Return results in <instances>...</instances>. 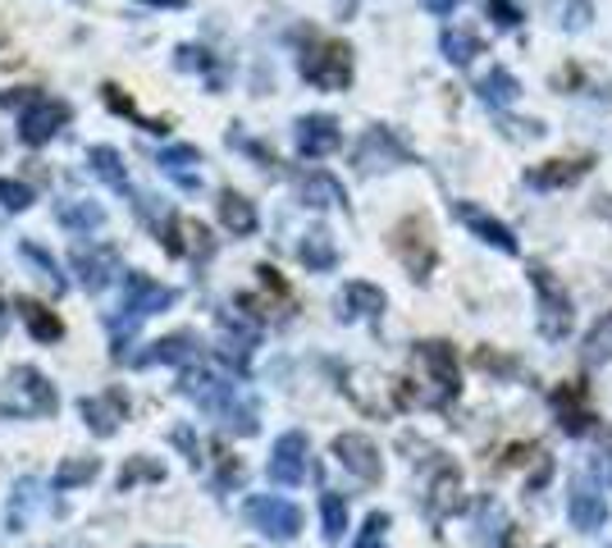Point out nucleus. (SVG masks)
<instances>
[{
    "label": "nucleus",
    "mask_w": 612,
    "mask_h": 548,
    "mask_svg": "<svg viewBox=\"0 0 612 548\" xmlns=\"http://www.w3.org/2000/svg\"><path fill=\"white\" fill-rule=\"evenodd\" d=\"M417 366H421V375H425V388H421V398L425 407L434 411H448L457 403V393H462V366H457V353H452V343L444 339H425L417 343Z\"/></svg>",
    "instance_id": "nucleus-1"
},
{
    "label": "nucleus",
    "mask_w": 612,
    "mask_h": 548,
    "mask_svg": "<svg viewBox=\"0 0 612 548\" xmlns=\"http://www.w3.org/2000/svg\"><path fill=\"white\" fill-rule=\"evenodd\" d=\"M297 69L311 87H320V92H343V87L353 82V51L334 37H311L297 55Z\"/></svg>",
    "instance_id": "nucleus-2"
},
{
    "label": "nucleus",
    "mask_w": 612,
    "mask_h": 548,
    "mask_svg": "<svg viewBox=\"0 0 612 548\" xmlns=\"http://www.w3.org/2000/svg\"><path fill=\"white\" fill-rule=\"evenodd\" d=\"M0 105H18V138H24L28 146H41L51 142L64 124H69V105L47 97V92H33V87H24V92L14 97H0Z\"/></svg>",
    "instance_id": "nucleus-3"
},
{
    "label": "nucleus",
    "mask_w": 612,
    "mask_h": 548,
    "mask_svg": "<svg viewBox=\"0 0 612 548\" xmlns=\"http://www.w3.org/2000/svg\"><path fill=\"white\" fill-rule=\"evenodd\" d=\"M531 289H535V324H539V334L549 343H562L566 334H572V324H576L572 293H566L562 279L553 270H544V266L531 270Z\"/></svg>",
    "instance_id": "nucleus-4"
},
{
    "label": "nucleus",
    "mask_w": 612,
    "mask_h": 548,
    "mask_svg": "<svg viewBox=\"0 0 612 548\" xmlns=\"http://www.w3.org/2000/svg\"><path fill=\"white\" fill-rule=\"evenodd\" d=\"M60 407V393L55 384L41 375L37 366H14L10 370V384H5V398H0V411L18 416V421H33V416H55Z\"/></svg>",
    "instance_id": "nucleus-5"
},
{
    "label": "nucleus",
    "mask_w": 612,
    "mask_h": 548,
    "mask_svg": "<svg viewBox=\"0 0 612 548\" xmlns=\"http://www.w3.org/2000/svg\"><path fill=\"white\" fill-rule=\"evenodd\" d=\"M388 247H393V256L403 260V270L411 279H430L434 260H439V252H434V238H430V225H425L421 215L398 219V225L388 229Z\"/></svg>",
    "instance_id": "nucleus-6"
},
{
    "label": "nucleus",
    "mask_w": 612,
    "mask_h": 548,
    "mask_svg": "<svg viewBox=\"0 0 612 548\" xmlns=\"http://www.w3.org/2000/svg\"><path fill=\"white\" fill-rule=\"evenodd\" d=\"M247 521L256 525L260 535L289 544L302 531V508H297V502H289V498H279V494H260V498L247 502Z\"/></svg>",
    "instance_id": "nucleus-7"
},
{
    "label": "nucleus",
    "mask_w": 612,
    "mask_h": 548,
    "mask_svg": "<svg viewBox=\"0 0 612 548\" xmlns=\"http://www.w3.org/2000/svg\"><path fill=\"white\" fill-rule=\"evenodd\" d=\"M165 306H174V289H165V283H156V279H146L142 270H128L124 275V324L133 329V324H142L146 316H156V311H165Z\"/></svg>",
    "instance_id": "nucleus-8"
},
{
    "label": "nucleus",
    "mask_w": 612,
    "mask_h": 548,
    "mask_svg": "<svg viewBox=\"0 0 612 548\" xmlns=\"http://www.w3.org/2000/svg\"><path fill=\"white\" fill-rule=\"evenodd\" d=\"M353 161H357L361 174H380V169H393V165H407L411 151H407V142H403L398 133H393V128L375 124V128H370V133L357 142Z\"/></svg>",
    "instance_id": "nucleus-9"
},
{
    "label": "nucleus",
    "mask_w": 612,
    "mask_h": 548,
    "mask_svg": "<svg viewBox=\"0 0 612 548\" xmlns=\"http://www.w3.org/2000/svg\"><path fill=\"white\" fill-rule=\"evenodd\" d=\"M549 403H553V416H558V430H562V434L581 438V434L595 430V407H589V388H585L581 380L558 384Z\"/></svg>",
    "instance_id": "nucleus-10"
},
{
    "label": "nucleus",
    "mask_w": 612,
    "mask_h": 548,
    "mask_svg": "<svg viewBox=\"0 0 612 548\" xmlns=\"http://www.w3.org/2000/svg\"><path fill=\"white\" fill-rule=\"evenodd\" d=\"M452 215H457V225L471 229L485 247H498L502 256H517V252H521V243L512 238V229L502 225L498 215H489L485 206H475V202H457V206H452Z\"/></svg>",
    "instance_id": "nucleus-11"
},
{
    "label": "nucleus",
    "mask_w": 612,
    "mask_h": 548,
    "mask_svg": "<svg viewBox=\"0 0 612 548\" xmlns=\"http://www.w3.org/2000/svg\"><path fill=\"white\" fill-rule=\"evenodd\" d=\"M74 270L82 279L87 293H101L111 289L119 279V252L111 243H87V247H74Z\"/></svg>",
    "instance_id": "nucleus-12"
},
{
    "label": "nucleus",
    "mask_w": 612,
    "mask_h": 548,
    "mask_svg": "<svg viewBox=\"0 0 612 548\" xmlns=\"http://www.w3.org/2000/svg\"><path fill=\"white\" fill-rule=\"evenodd\" d=\"M270 480L283 489H297L306 480V434L302 430H289L275 438L270 448Z\"/></svg>",
    "instance_id": "nucleus-13"
},
{
    "label": "nucleus",
    "mask_w": 612,
    "mask_h": 548,
    "mask_svg": "<svg viewBox=\"0 0 612 548\" xmlns=\"http://www.w3.org/2000/svg\"><path fill=\"white\" fill-rule=\"evenodd\" d=\"M82 411V425L101 434V438H111L119 425H124V416H128V398H124V388H105V393H92V398H82L78 403Z\"/></svg>",
    "instance_id": "nucleus-14"
},
{
    "label": "nucleus",
    "mask_w": 612,
    "mask_h": 548,
    "mask_svg": "<svg viewBox=\"0 0 612 548\" xmlns=\"http://www.w3.org/2000/svg\"><path fill=\"white\" fill-rule=\"evenodd\" d=\"M334 457L353 471L357 480H366V485H375V480L384 475V462H380V448L370 444L366 434H339L334 438Z\"/></svg>",
    "instance_id": "nucleus-15"
},
{
    "label": "nucleus",
    "mask_w": 612,
    "mask_h": 548,
    "mask_svg": "<svg viewBox=\"0 0 612 548\" xmlns=\"http://www.w3.org/2000/svg\"><path fill=\"white\" fill-rule=\"evenodd\" d=\"M566 517H572L576 531L595 535L608 525V498L589 485V480H581V485H572V498H566Z\"/></svg>",
    "instance_id": "nucleus-16"
},
{
    "label": "nucleus",
    "mask_w": 612,
    "mask_h": 548,
    "mask_svg": "<svg viewBox=\"0 0 612 548\" xmlns=\"http://www.w3.org/2000/svg\"><path fill=\"white\" fill-rule=\"evenodd\" d=\"M343 133H339V124L330 115H306L297 119V151L306 161H324L330 151H339Z\"/></svg>",
    "instance_id": "nucleus-17"
},
{
    "label": "nucleus",
    "mask_w": 612,
    "mask_h": 548,
    "mask_svg": "<svg viewBox=\"0 0 612 548\" xmlns=\"http://www.w3.org/2000/svg\"><path fill=\"white\" fill-rule=\"evenodd\" d=\"M202 357V339L196 334H165V339H156L146 347V353H138L133 357V366H183V361H196Z\"/></svg>",
    "instance_id": "nucleus-18"
},
{
    "label": "nucleus",
    "mask_w": 612,
    "mask_h": 548,
    "mask_svg": "<svg viewBox=\"0 0 612 548\" xmlns=\"http://www.w3.org/2000/svg\"><path fill=\"white\" fill-rule=\"evenodd\" d=\"M384 289H375V283H366V279H353L347 289L339 293V320H375L384 316Z\"/></svg>",
    "instance_id": "nucleus-19"
},
{
    "label": "nucleus",
    "mask_w": 612,
    "mask_h": 548,
    "mask_svg": "<svg viewBox=\"0 0 612 548\" xmlns=\"http://www.w3.org/2000/svg\"><path fill=\"white\" fill-rule=\"evenodd\" d=\"M589 169H595V161H589V156H581V161H544V165L526 169V183L539 188V192H558V188L581 183Z\"/></svg>",
    "instance_id": "nucleus-20"
},
{
    "label": "nucleus",
    "mask_w": 612,
    "mask_h": 548,
    "mask_svg": "<svg viewBox=\"0 0 612 548\" xmlns=\"http://www.w3.org/2000/svg\"><path fill=\"white\" fill-rule=\"evenodd\" d=\"M156 165H161L165 179H174L183 192L202 188V169H196V165H202V151H196V146H165Z\"/></svg>",
    "instance_id": "nucleus-21"
},
{
    "label": "nucleus",
    "mask_w": 612,
    "mask_h": 548,
    "mask_svg": "<svg viewBox=\"0 0 612 548\" xmlns=\"http://www.w3.org/2000/svg\"><path fill=\"white\" fill-rule=\"evenodd\" d=\"M297 192H302V202L311 206V211H330V206H343V202H347L343 183L334 179V174H324V169H311V174H306V179L297 183Z\"/></svg>",
    "instance_id": "nucleus-22"
},
{
    "label": "nucleus",
    "mask_w": 612,
    "mask_h": 548,
    "mask_svg": "<svg viewBox=\"0 0 612 548\" xmlns=\"http://www.w3.org/2000/svg\"><path fill=\"white\" fill-rule=\"evenodd\" d=\"M220 225L233 233V238H252L256 233V206L247 202L243 192H220Z\"/></svg>",
    "instance_id": "nucleus-23"
},
{
    "label": "nucleus",
    "mask_w": 612,
    "mask_h": 548,
    "mask_svg": "<svg viewBox=\"0 0 612 548\" xmlns=\"http://www.w3.org/2000/svg\"><path fill=\"white\" fill-rule=\"evenodd\" d=\"M430 517H448V512H457L462 508V475H457L452 467H444L439 475H434V485H430Z\"/></svg>",
    "instance_id": "nucleus-24"
},
{
    "label": "nucleus",
    "mask_w": 612,
    "mask_h": 548,
    "mask_svg": "<svg viewBox=\"0 0 612 548\" xmlns=\"http://www.w3.org/2000/svg\"><path fill=\"white\" fill-rule=\"evenodd\" d=\"M55 219L69 233H97L105 225V211L97 202H78V196H69V202H60L55 206Z\"/></svg>",
    "instance_id": "nucleus-25"
},
{
    "label": "nucleus",
    "mask_w": 612,
    "mask_h": 548,
    "mask_svg": "<svg viewBox=\"0 0 612 548\" xmlns=\"http://www.w3.org/2000/svg\"><path fill=\"white\" fill-rule=\"evenodd\" d=\"M18 320L28 324V334H33L37 343H55V339L64 334L60 316H55V311H47V306L33 302V297H18Z\"/></svg>",
    "instance_id": "nucleus-26"
},
{
    "label": "nucleus",
    "mask_w": 612,
    "mask_h": 548,
    "mask_svg": "<svg viewBox=\"0 0 612 548\" xmlns=\"http://www.w3.org/2000/svg\"><path fill=\"white\" fill-rule=\"evenodd\" d=\"M480 101H485L489 110H508V105H517V97H521V82L508 74V69H489L485 78H480Z\"/></svg>",
    "instance_id": "nucleus-27"
},
{
    "label": "nucleus",
    "mask_w": 612,
    "mask_h": 548,
    "mask_svg": "<svg viewBox=\"0 0 612 548\" xmlns=\"http://www.w3.org/2000/svg\"><path fill=\"white\" fill-rule=\"evenodd\" d=\"M297 256H302V266L306 270H334L339 266V247H334V238L324 233V229H311L302 238V247H297Z\"/></svg>",
    "instance_id": "nucleus-28"
},
{
    "label": "nucleus",
    "mask_w": 612,
    "mask_h": 548,
    "mask_svg": "<svg viewBox=\"0 0 612 548\" xmlns=\"http://www.w3.org/2000/svg\"><path fill=\"white\" fill-rule=\"evenodd\" d=\"M87 165H92L97 179H105L115 192H128V169H124V156L115 146H87Z\"/></svg>",
    "instance_id": "nucleus-29"
},
{
    "label": "nucleus",
    "mask_w": 612,
    "mask_h": 548,
    "mask_svg": "<svg viewBox=\"0 0 612 548\" xmlns=\"http://www.w3.org/2000/svg\"><path fill=\"white\" fill-rule=\"evenodd\" d=\"M439 47H444L448 64H471L480 51H485V41H480V33H471V28H448L439 37Z\"/></svg>",
    "instance_id": "nucleus-30"
},
{
    "label": "nucleus",
    "mask_w": 612,
    "mask_h": 548,
    "mask_svg": "<svg viewBox=\"0 0 612 548\" xmlns=\"http://www.w3.org/2000/svg\"><path fill=\"white\" fill-rule=\"evenodd\" d=\"M101 475V462L97 457H69L55 475H51V489H60V494H69V489H78V485H87V480H97Z\"/></svg>",
    "instance_id": "nucleus-31"
},
{
    "label": "nucleus",
    "mask_w": 612,
    "mask_h": 548,
    "mask_svg": "<svg viewBox=\"0 0 612 548\" xmlns=\"http://www.w3.org/2000/svg\"><path fill=\"white\" fill-rule=\"evenodd\" d=\"M585 366H603L608 357H612V311L595 324V329H589V339H585Z\"/></svg>",
    "instance_id": "nucleus-32"
},
{
    "label": "nucleus",
    "mask_w": 612,
    "mask_h": 548,
    "mask_svg": "<svg viewBox=\"0 0 612 548\" xmlns=\"http://www.w3.org/2000/svg\"><path fill=\"white\" fill-rule=\"evenodd\" d=\"M320 521H324V539L339 544L343 531H347V502H343L339 494H324V498H320Z\"/></svg>",
    "instance_id": "nucleus-33"
},
{
    "label": "nucleus",
    "mask_w": 612,
    "mask_h": 548,
    "mask_svg": "<svg viewBox=\"0 0 612 548\" xmlns=\"http://www.w3.org/2000/svg\"><path fill=\"white\" fill-rule=\"evenodd\" d=\"M549 10H553L558 24L572 28V33H581L589 18H595V5H589V0H549Z\"/></svg>",
    "instance_id": "nucleus-34"
},
{
    "label": "nucleus",
    "mask_w": 612,
    "mask_h": 548,
    "mask_svg": "<svg viewBox=\"0 0 612 548\" xmlns=\"http://www.w3.org/2000/svg\"><path fill=\"white\" fill-rule=\"evenodd\" d=\"M138 480H165V467L151 462V457H133V462L119 471V489H133Z\"/></svg>",
    "instance_id": "nucleus-35"
},
{
    "label": "nucleus",
    "mask_w": 612,
    "mask_h": 548,
    "mask_svg": "<svg viewBox=\"0 0 612 548\" xmlns=\"http://www.w3.org/2000/svg\"><path fill=\"white\" fill-rule=\"evenodd\" d=\"M384 539H388V512H370L353 548H384Z\"/></svg>",
    "instance_id": "nucleus-36"
},
{
    "label": "nucleus",
    "mask_w": 612,
    "mask_h": 548,
    "mask_svg": "<svg viewBox=\"0 0 612 548\" xmlns=\"http://www.w3.org/2000/svg\"><path fill=\"white\" fill-rule=\"evenodd\" d=\"M0 206L5 211H28L33 206V188L14 183V179H0Z\"/></svg>",
    "instance_id": "nucleus-37"
},
{
    "label": "nucleus",
    "mask_w": 612,
    "mask_h": 548,
    "mask_svg": "<svg viewBox=\"0 0 612 548\" xmlns=\"http://www.w3.org/2000/svg\"><path fill=\"white\" fill-rule=\"evenodd\" d=\"M494 531L502 535V508H498V502H480V539H485L489 548H498Z\"/></svg>",
    "instance_id": "nucleus-38"
},
{
    "label": "nucleus",
    "mask_w": 612,
    "mask_h": 548,
    "mask_svg": "<svg viewBox=\"0 0 612 548\" xmlns=\"http://www.w3.org/2000/svg\"><path fill=\"white\" fill-rule=\"evenodd\" d=\"M24 256L33 260V266H41V275H47V279H51V293H64V279H60V270H55V260H51L47 252H41L37 243H24Z\"/></svg>",
    "instance_id": "nucleus-39"
},
{
    "label": "nucleus",
    "mask_w": 612,
    "mask_h": 548,
    "mask_svg": "<svg viewBox=\"0 0 612 548\" xmlns=\"http://www.w3.org/2000/svg\"><path fill=\"white\" fill-rule=\"evenodd\" d=\"M485 5H489V14H494V24L498 28H517V5H512V0H485Z\"/></svg>",
    "instance_id": "nucleus-40"
},
{
    "label": "nucleus",
    "mask_w": 612,
    "mask_h": 548,
    "mask_svg": "<svg viewBox=\"0 0 612 548\" xmlns=\"http://www.w3.org/2000/svg\"><path fill=\"white\" fill-rule=\"evenodd\" d=\"M206 51L202 47H179V69H206Z\"/></svg>",
    "instance_id": "nucleus-41"
},
{
    "label": "nucleus",
    "mask_w": 612,
    "mask_h": 548,
    "mask_svg": "<svg viewBox=\"0 0 612 548\" xmlns=\"http://www.w3.org/2000/svg\"><path fill=\"white\" fill-rule=\"evenodd\" d=\"M595 471L608 480V485H612V434H608V444H603V453L595 457Z\"/></svg>",
    "instance_id": "nucleus-42"
},
{
    "label": "nucleus",
    "mask_w": 612,
    "mask_h": 548,
    "mask_svg": "<svg viewBox=\"0 0 612 548\" xmlns=\"http://www.w3.org/2000/svg\"><path fill=\"white\" fill-rule=\"evenodd\" d=\"M421 5H425L430 14H448V10L457 5V0H421Z\"/></svg>",
    "instance_id": "nucleus-43"
},
{
    "label": "nucleus",
    "mask_w": 612,
    "mask_h": 548,
    "mask_svg": "<svg viewBox=\"0 0 612 548\" xmlns=\"http://www.w3.org/2000/svg\"><path fill=\"white\" fill-rule=\"evenodd\" d=\"M146 5H169V10H179V5H188V0H146Z\"/></svg>",
    "instance_id": "nucleus-44"
},
{
    "label": "nucleus",
    "mask_w": 612,
    "mask_h": 548,
    "mask_svg": "<svg viewBox=\"0 0 612 548\" xmlns=\"http://www.w3.org/2000/svg\"><path fill=\"white\" fill-rule=\"evenodd\" d=\"M599 215H603V219H612V196H603V202H599Z\"/></svg>",
    "instance_id": "nucleus-45"
}]
</instances>
